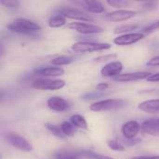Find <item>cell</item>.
<instances>
[{
    "label": "cell",
    "instance_id": "cell-30",
    "mask_svg": "<svg viewBox=\"0 0 159 159\" xmlns=\"http://www.w3.org/2000/svg\"><path fill=\"white\" fill-rule=\"evenodd\" d=\"M157 30H159V20L152 22L151 24L147 25L146 27H144L143 32V34H151Z\"/></svg>",
    "mask_w": 159,
    "mask_h": 159
},
{
    "label": "cell",
    "instance_id": "cell-2",
    "mask_svg": "<svg viewBox=\"0 0 159 159\" xmlns=\"http://www.w3.org/2000/svg\"><path fill=\"white\" fill-rule=\"evenodd\" d=\"M127 105L128 102L123 99H106L90 104L89 109L92 112H106L119 110Z\"/></svg>",
    "mask_w": 159,
    "mask_h": 159
},
{
    "label": "cell",
    "instance_id": "cell-28",
    "mask_svg": "<svg viewBox=\"0 0 159 159\" xmlns=\"http://www.w3.org/2000/svg\"><path fill=\"white\" fill-rule=\"evenodd\" d=\"M107 4L112 6V7H128L129 5H130V2L129 1H125V0H108L107 1Z\"/></svg>",
    "mask_w": 159,
    "mask_h": 159
},
{
    "label": "cell",
    "instance_id": "cell-32",
    "mask_svg": "<svg viewBox=\"0 0 159 159\" xmlns=\"http://www.w3.org/2000/svg\"><path fill=\"white\" fill-rule=\"evenodd\" d=\"M141 142H142L141 139H133V140H127V139H125L124 142H122L121 143H122L123 145L125 144V145H127V146H134V145L139 144Z\"/></svg>",
    "mask_w": 159,
    "mask_h": 159
},
{
    "label": "cell",
    "instance_id": "cell-18",
    "mask_svg": "<svg viewBox=\"0 0 159 159\" xmlns=\"http://www.w3.org/2000/svg\"><path fill=\"white\" fill-rule=\"evenodd\" d=\"M83 4L86 9L91 13H102L105 11L104 6L99 1H84Z\"/></svg>",
    "mask_w": 159,
    "mask_h": 159
},
{
    "label": "cell",
    "instance_id": "cell-22",
    "mask_svg": "<svg viewBox=\"0 0 159 159\" xmlns=\"http://www.w3.org/2000/svg\"><path fill=\"white\" fill-rule=\"evenodd\" d=\"M46 129L55 137L59 138V139H64L66 136L63 134L61 127L55 125V124H51V123H47L46 124Z\"/></svg>",
    "mask_w": 159,
    "mask_h": 159
},
{
    "label": "cell",
    "instance_id": "cell-24",
    "mask_svg": "<svg viewBox=\"0 0 159 159\" xmlns=\"http://www.w3.org/2000/svg\"><path fill=\"white\" fill-rule=\"evenodd\" d=\"M81 157L88 159H114L110 157L102 155V154H97L91 151H81Z\"/></svg>",
    "mask_w": 159,
    "mask_h": 159
},
{
    "label": "cell",
    "instance_id": "cell-37",
    "mask_svg": "<svg viewBox=\"0 0 159 159\" xmlns=\"http://www.w3.org/2000/svg\"><path fill=\"white\" fill-rule=\"evenodd\" d=\"M131 159H159V156H152V157H132Z\"/></svg>",
    "mask_w": 159,
    "mask_h": 159
},
{
    "label": "cell",
    "instance_id": "cell-1",
    "mask_svg": "<svg viewBox=\"0 0 159 159\" xmlns=\"http://www.w3.org/2000/svg\"><path fill=\"white\" fill-rule=\"evenodd\" d=\"M7 28L9 31L20 34H34L41 30V26L37 22L22 18L16 19L8 23Z\"/></svg>",
    "mask_w": 159,
    "mask_h": 159
},
{
    "label": "cell",
    "instance_id": "cell-10",
    "mask_svg": "<svg viewBox=\"0 0 159 159\" xmlns=\"http://www.w3.org/2000/svg\"><path fill=\"white\" fill-rule=\"evenodd\" d=\"M144 38V34L143 33H130V34H121L118 35L114 39V43L117 46H130L133 45L142 39Z\"/></svg>",
    "mask_w": 159,
    "mask_h": 159
},
{
    "label": "cell",
    "instance_id": "cell-34",
    "mask_svg": "<svg viewBox=\"0 0 159 159\" xmlns=\"http://www.w3.org/2000/svg\"><path fill=\"white\" fill-rule=\"evenodd\" d=\"M108 88H109V84H107V83H100L99 85H97L96 90L101 91V92H104L106 89H108Z\"/></svg>",
    "mask_w": 159,
    "mask_h": 159
},
{
    "label": "cell",
    "instance_id": "cell-7",
    "mask_svg": "<svg viewBox=\"0 0 159 159\" xmlns=\"http://www.w3.org/2000/svg\"><path fill=\"white\" fill-rule=\"evenodd\" d=\"M58 14L62 15L65 18L71 19V20H80V21H93V19L85 13L82 10L76 9V8H69V7H63L60 8L58 10Z\"/></svg>",
    "mask_w": 159,
    "mask_h": 159
},
{
    "label": "cell",
    "instance_id": "cell-12",
    "mask_svg": "<svg viewBox=\"0 0 159 159\" xmlns=\"http://www.w3.org/2000/svg\"><path fill=\"white\" fill-rule=\"evenodd\" d=\"M153 74L150 72H134V73H126V74H121L120 75L116 76L114 78L115 81L116 82H133V81H138L142 79H147L150 77Z\"/></svg>",
    "mask_w": 159,
    "mask_h": 159
},
{
    "label": "cell",
    "instance_id": "cell-13",
    "mask_svg": "<svg viewBox=\"0 0 159 159\" xmlns=\"http://www.w3.org/2000/svg\"><path fill=\"white\" fill-rule=\"evenodd\" d=\"M47 104L49 109L56 111V112H60V113L68 110L70 107L69 102L65 99H63L61 97H58V96L49 98L47 101Z\"/></svg>",
    "mask_w": 159,
    "mask_h": 159
},
{
    "label": "cell",
    "instance_id": "cell-14",
    "mask_svg": "<svg viewBox=\"0 0 159 159\" xmlns=\"http://www.w3.org/2000/svg\"><path fill=\"white\" fill-rule=\"evenodd\" d=\"M34 73L40 76L46 77H56L62 75L64 74V70L61 67H55V66H45V67H38L34 70Z\"/></svg>",
    "mask_w": 159,
    "mask_h": 159
},
{
    "label": "cell",
    "instance_id": "cell-20",
    "mask_svg": "<svg viewBox=\"0 0 159 159\" xmlns=\"http://www.w3.org/2000/svg\"><path fill=\"white\" fill-rule=\"evenodd\" d=\"M48 26L51 28H60L66 24V18L62 15L57 14L49 18L48 20Z\"/></svg>",
    "mask_w": 159,
    "mask_h": 159
},
{
    "label": "cell",
    "instance_id": "cell-6",
    "mask_svg": "<svg viewBox=\"0 0 159 159\" xmlns=\"http://www.w3.org/2000/svg\"><path fill=\"white\" fill-rule=\"evenodd\" d=\"M67 28L74 30L77 33L83 34H100L103 32V29L98 25L91 24V23H86L82 21H75L71 22L67 25Z\"/></svg>",
    "mask_w": 159,
    "mask_h": 159
},
{
    "label": "cell",
    "instance_id": "cell-31",
    "mask_svg": "<svg viewBox=\"0 0 159 159\" xmlns=\"http://www.w3.org/2000/svg\"><path fill=\"white\" fill-rule=\"evenodd\" d=\"M116 54H106V55H102L99 56L97 58L94 59V61L96 62H104V61H112L115 60L116 58Z\"/></svg>",
    "mask_w": 159,
    "mask_h": 159
},
{
    "label": "cell",
    "instance_id": "cell-19",
    "mask_svg": "<svg viewBox=\"0 0 159 159\" xmlns=\"http://www.w3.org/2000/svg\"><path fill=\"white\" fill-rule=\"evenodd\" d=\"M70 122L72 123L73 126H75L78 129H88V122L85 119V117L82 116L81 115H78V114L73 115L70 117Z\"/></svg>",
    "mask_w": 159,
    "mask_h": 159
},
{
    "label": "cell",
    "instance_id": "cell-23",
    "mask_svg": "<svg viewBox=\"0 0 159 159\" xmlns=\"http://www.w3.org/2000/svg\"><path fill=\"white\" fill-rule=\"evenodd\" d=\"M139 27L138 24H124L121 26H118L115 29L114 33L116 34H130V32L136 30Z\"/></svg>",
    "mask_w": 159,
    "mask_h": 159
},
{
    "label": "cell",
    "instance_id": "cell-15",
    "mask_svg": "<svg viewBox=\"0 0 159 159\" xmlns=\"http://www.w3.org/2000/svg\"><path fill=\"white\" fill-rule=\"evenodd\" d=\"M141 129L149 135L159 136V118H150L143 121L141 125Z\"/></svg>",
    "mask_w": 159,
    "mask_h": 159
},
{
    "label": "cell",
    "instance_id": "cell-16",
    "mask_svg": "<svg viewBox=\"0 0 159 159\" xmlns=\"http://www.w3.org/2000/svg\"><path fill=\"white\" fill-rule=\"evenodd\" d=\"M138 109L145 113H157L159 112V99L144 101L138 105Z\"/></svg>",
    "mask_w": 159,
    "mask_h": 159
},
{
    "label": "cell",
    "instance_id": "cell-11",
    "mask_svg": "<svg viewBox=\"0 0 159 159\" xmlns=\"http://www.w3.org/2000/svg\"><path fill=\"white\" fill-rule=\"evenodd\" d=\"M140 130H141V125L134 120L126 122L121 128V133L123 134L124 138L127 140L136 139Z\"/></svg>",
    "mask_w": 159,
    "mask_h": 159
},
{
    "label": "cell",
    "instance_id": "cell-3",
    "mask_svg": "<svg viewBox=\"0 0 159 159\" xmlns=\"http://www.w3.org/2000/svg\"><path fill=\"white\" fill-rule=\"evenodd\" d=\"M111 45L109 43H100V42H89V41H79L72 46V49L75 52L79 53H87V52H95L107 50L111 48Z\"/></svg>",
    "mask_w": 159,
    "mask_h": 159
},
{
    "label": "cell",
    "instance_id": "cell-9",
    "mask_svg": "<svg viewBox=\"0 0 159 159\" xmlns=\"http://www.w3.org/2000/svg\"><path fill=\"white\" fill-rule=\"evenodd\" d=\"M123 68H124V65L120 61H110L102 68L101 75L103 77H114V78H116V76L121 75Z\"/></svg>",
    "mask_w": 159,
    "mask_h": 159
},
{
    "label": "cell",
    "instance_id": "cell-8",
    "mask_svg": "<svg viewBox=\"0 0 159 159\" xmlns=\"http://www.w3.org/2000/svg\"><path fill=\"white\" fill-rule=\"evenodd\" d=\"M137 14L134 10H129V9H117L112 12L107 13L104 15L103 19L108 21H124L128 20L133 17H135Z\"/></svg>",
    "mask_w": 159,
    "mask_h": 159
},
{
    "label": "cell",
    "instance_id": "cell-29",
    "mask_svg": "<svg viewBox=\"0 0 159 159\" xmlns=\"http://www.w3.org/2000/svg\"><path fill=\"white\" fill-rule=\"evenodd\" d=\"M0 3L7 8H18L20 7V2L18 0H1Z\"/></svg>",
    "mask_w": 159,
    "mask_h": 159
},
{
    "label": "cell",
    "instance_id": "cell-33",
    "mask_svg": "<svg viewBox=\"0 0 159 159\" xmlns=\"http://www.w3.org/2000/svg\"><path fill=\"white\" fill-rule=\"evenodd\" d=\"M147 65L148 66H153V67L159 66V56L153 57L151 60H149L148 62H147Z\"/></svg>",
    "mask_w": 159,
    "mask_h": 159
},
{
    "label": "cell",
    "instance_id": "cell-36",
    "mask_svg": "<svg viewBox=\"0 0 159 159\" xmlns=\"http://www.w3.org/2000/svg\"><path fill=\"white\" fill-rule=\"evenodd\" d=\"M147 80L150 82H159V73L153 74L150 77L147 78Z\"/></svg>",
    "mask_w": 159,
    "mask_h": 159
},
{
    "label": "cell",
    "instance_id": "cell-27",
    "mask_svg": "<svg viewBox=\"0 0 159 159\" xmlns=\"http://www.w3.org/2000/svg\"><path fill=\"white\" fill-rule=\"evenodd\" d=\"M107 145L110 149H112L113 151H116V152H124L126 151L125 146L121 143H118L117 141L115 140H107Z\"/></svg>",
    "mask_w": 159,
    "mask_h": 159
},
{
    "label": "cell",
    "instance_id": "cell-26",
    "mask_svg": "<svg viewBox=\"0 0 159 159\" xmlns=\"http://www.w3.org/2000/svg\"><path fill=\"white\" fill-rule=\"evenodd\" d=\"M63 134L66 136V137H73L74 134H75V129H74V126L72 125L71 122H67V121H64L61 123V125L60 126Z\"/></svg>",
    "mask_w": 159,
    "mask_h": 159
},
{
    "label": "cell",
    "instance_id": "cell-5",
    "mask_svg": "<svg viewBox=\"0 0 159 159\" xmlns=\"http://www.w3.org/2000/svg\"><path fill=\"white\" fill-rule=\"evenodd\" d=\"M66 85L64 80L39 78L32 83V87L39 90H58L64 88Z\"/></svg>",
    "mask_w": 159,
    "mask_h": 159
},
{
    "label": "cell",
    "instance_id": "cell-21",
    "mask_svg": "<svg viewBox=\"0 0 159 159\" xmlns=\"http://www.w3.org/2000/svg\"><path fill=\"white\" fill-rule=\"evenodd\" d=\"M74 61H75V59L73 57H71V56L61 55V56H58V57L52 59L50 63L52 65L60 67V66H63V65H68V64L74 62Z\"/></svg>",
    "mask_w": 159,
    "mask_h": 159
},
{
    "label": "cell",
    "instance_id": "cell-35",
    "mask_svg": "<svg viewBox=\"0 0 159 159\" xmlns=\"http://www.w3.org/2000/svg\"><path fill=\"white\" fill-rule=\"evenodd\" d=\"M157 7V3H156V2H147V3H145L143 8L146 9V10H151V9H155Z\"/></svg>",
    "mask_w": 159,
    "mask_h": 159
},
{
    "label": "cell",
    "instance_id": "cell-25",
    "mask_svg": "<svg viewBox=\"0 0 159 159\" xmlns=\"http://www.w3.org/2000/svg\"><path fill=\"white\" fill-rule=\"evenodd\" d=\"M106 94H107V93H105V92H101V91L95 90V91L87 92V93L83 94V95L81 96V99L84 100V101H91V100H95V99L102 98V97L105 96Z\"/></svg>",
    "mask_w": 159,
    "mask_h": 159
},
{
    "label": "cell",
    "instance_id": "cell-4",
    "mask_svg": "<svg viewBox=\"0 0 159 159\" xmlns=\"http://www.w3.org/2000/svg\"><path fill=\"white\" fill-rule=\"evenodd\" d=\"M5 139L13 147L23 151V152H31L33 151L34 147L32 143L23 136L19 135L18 133L15 132H7L5 134Z\"/></svg>",
    "mask_w": 159,
    "mask_h": 159
},
{
    "label": "cell",
    "instance_id": "cell-17",
    "mask_svg": "<svg viewBox=\"0 0 159 159\" xmlns=\"http://www.w3.org/2000/svg\"><path fill=\"white\" fill-rule=\"evenodd\" d=\"M54 159H79L81 157V153L68 150V149H61L54 153Z\"/></svg>",
    "mask_w": 159,
    "mask_h": 159
}]
</instances>
